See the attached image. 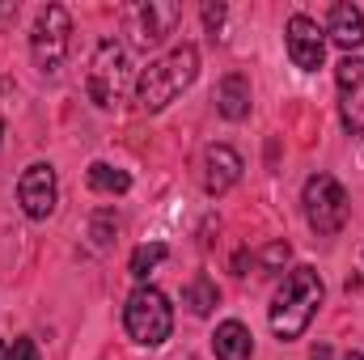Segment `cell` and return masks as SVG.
Listing matches in <instances>:
<instances>
[{"mask_svg":"<svg viewBox=\"0 0 364 360\" xmlns=\"http://www.w3.org/2000/svg\"><path fill=\"white\" fill-rule=\"evenodd\" d=\"M322 297H326V284H322V275L314 268H292L284 275V284H279V292H275L272 301V331L275 339H301L305 335V327L314 322V314H318V305H322Z\"/></svg>","mask_w":364,"mask_h":360,"instance_id":"6da1fadb","label":"cell"},{"mask_svg":"<svg viewBox=\"0 0 364 360\" xmlns=\"http://www.w3.org/2000/svg\"><path fill=\"white\" fill-rule=\"evenodd\" d=\"M195 77H199V47L195 43H178L170 55L153 60L136 77V102H140V110H166Z\"/></svg>","mask_w":364,"mask_h":360,"instance_id":"7a4b0ae2","label":"cell"},{"mask_svg":"<svg viewBox=\"0 0 364 360\" xmlns=\"http://www.w3.org/2000/svg\"><path fill=\"white\" fill-rule=\"evenodd\" d=\"M123 327H127V335L136 344L161 348L174 335V305H170V297L161 288H153V284H140L127 297V305H123Z\"/></svg>","mask_w":364,"mask_h":360,"instance_id":"3957f363","label":"cell"},{"mask_svg":"<svg viewBox=\"0 0 364 360\" xmlns=\"http://www.w3.org/2000/svg\"><path fill=\"white\" fill-rule=\"evenodd\" d=\"M73 34V17L64 4H43L38 21H34V34H30V55H34V68L43 77H60L64 60H68V38Z\"/></svg>","mask_w":364,"mask_h":360,"instance_id":"277c9868","label":"cell"},{"mask_svg":"<svg viewBox=\"0 0 364 360\" xmlns=\"http://www.w3.org/2000/svg\"><path fill=\"white\" fill-rule=\"evenodd\" d=\"M182 21V4H170V0H136L123 9V34L136 51H153L161 47L174 26Z\"/></svg>","mask_w":364,"mask_h":360,"instance_id":"5b68a950","label":"cell"},{"mask_svg":"<svg viewBox=\"0 0 364 360\" xmlns=\"http://www.w3.org/2000/svg\"><path fill=\"white\" fill-rule=\"evenodd\" d=\"M301 203H305V221H309V229L318 238H335L348 225V191L331 174H314L305 182Z\"/></svg>","mask_w":364,"mask_h":360,"instance_id":"8992f818","label":"cell"},{"mask_svg":"<svg viewBox=\"0 0 364 360\" xmlns=\"http://www.w3.org/2000/svg\"><path fill=\"white\" fill-rule=\"evenodd\" d=\"M132 81V68H127V51L119 38H102L97 51L90 60V73H85V90L97 106H114L123 102V90Z\"/></svg>","mask_w":364,"mask_h":360,"instance_id":"52a82bcc","label":"cell"},{"mask_svg":"<svg viewBox=\"0 0 364 360\" xmlns=\"http://www.w3.org/2000/svg\"><path fill=\"white\" fill-rule=\"evenodd\" d=\"M284 43H288V60L301 73H318L322 68V60H326V30L314 17L292 13L288 26H284Z\"/></svg>","mask_w":364,"mask_h":360,"instance_id":"ba28073f","label":"cell"},{"mask_svg":"<svg viewBox=\"0 0 364 360\" xmlns=\"http://www.w3.org/2000/svg\"><path fill=\"white\" fill-rule=\"evenodd\" d=\"M335 85H339V115L352 136H364V60L343 55L335 64Z\"/></svg>","mask_w":364,"mask_h":360,"instance_id":"9c48e42d","label":"cell"},{"mask_svg":"<svg viewBox=\"0 0 364 360\" xmlns=\"http://www.w3.org/2000/svg\"><path fill=\"white\" fill-rule=\"evenodd\" d=\"M55 199H60V182H55V170L47 162H34L21 182H17V203L30 221H47L55 212Z\"/></svg>","mask_w":364,"mask_h":360,"instance_id":"30bf717a","label":"cell"},{"mask_svg":"<svg viewBox=\"0 0 364 360\" xmlns=\"http://www.w3.org/2000/svg\"><path fill=\"white\" fill-rule=\"evenodd\" d=\"M242 153L237 149H229V144H212L208 153H203V191L208 195H225V191H233L237 179H242Z\"/></svg>","mask_w":364,"mask_h":360,"instance_id":"8fae6325","label":"cell"},{"mask_svg":"<svg viewBox=\"0 0 364 360\" xmlns=\"http://www.w3.org/2000/svg\"><path fill=\"white\" fill-rule=\"evenodd\" d=\"M326 34H331V43L335 47H343L348 55L356 51V47H364V13L356 9V4H335L331 9V26H326Z\"/></svg>","mask_w":364,"mask_h":360,"instance_id":"7c38bea8","label":"cell"},{"mask_svg":"<svg viewBox=\"0 0 364 360\" xmlns=\"http://www.w3.org/2000/svg\"><path fill=\"white\" fill-rule=\"evenodd\" d=\"M216 110L229 119V123H242L250 115V81L242 73H229L216 90Z\"/></svg>","mask_w":364,"mask_h":360,"instance_id":"4fadbf2b","label":"cell"},{"mask_svg":"<svg viewBox=\"0 0 364 360\" xmlns=\"http://www.w3.org/2000/svg\"><path fill=\"white\" fill-rule=\"evenodd\" d=\"M212 352H216V360H250L255 339H250V331H246L237 318H229V322L216 327V335H212Z\"/></svg>","mask_w":364,"mask_h":360,"instance_id":"5bb4252c","label":"cell"},{"mask_svg":"<svg viewBox=\"0 0 364 360\" xmlns=\"http://www.w3.org/2000/svg\"><path fill=\"white\" fill-rule=\"evenodd\" d=\"M216 301H220V292H216V284H212L208 275H195V280L182 288V305H186L195 318H208V314L216 309Z\"/></svg>","mask_w":364,"mask_h":360,"instance_id":"9a60e30c","label":"cell"},{"mask_svg":"<svg viewBox=\"0 0 364 360\" xmlns=\"http://www.w3.org/2000/svg\"><path fill=\"white\" fill-rule=\"evenodd\" d=\"M85 179H90V186L102 191V195H123V191L132 186V174H127V170H114V166H106V162H93Z\"/></svg>","mask_w":364,"mask_h":360,"instance_id":"2e32d148","label":"cell"},{"mask_svg":"<svg viewBox=\"0 0 364 360\" xmlns=\"http://www.w3.org/2000/svg\"><path fill=\"white\" fill-rule=\"evenodd\" d=\"M166 255H170V250H166L161 242H153V246H136V250H132V263H127V271H132L136 280H149V271L157 268Z\"/></svg>","mask_w":364,"mask_h":360,"instance_id":"e0dca14e","label":"cell"},{"mask_svg":"<svg viewBox=\"0 0 364 360\" xmlns=\"http://www.w3.org/2000/svg\"><path fill=\"white\" fill-rule=\"evenodd\" d=\"M288 255H292V246H288V242H267V246L259 250V259H255V263H259L263 275H275V271H284Z\"/></svg>","mask_w":364,"mask_h":360,"instance_id":"ac0fdd59","label":"cell"},{"mask_svg":"<svg viewBox=\"0 0 364 360\" xmlns=\"http://www.w3.org/2000/svg\"><path fill=\"white\" fill-rule=\"evenodd\" d=\"M114 233H119V221H114L110 212H97V216H93V242H97V246H110Z\"/></svg>","mask_w":364,"mask_h":360,"instance_id":"d6986e66","label":"cell"},{"mask_svg":"<svg viewBox=\"0 0 364 360\" xmlns=\"http://www.w3.org/2000/svg\"><path fill=\"white\" fill-rule=\"evenodd\" d=\"M9 360H38V344H34V339H17V344L9 348Z\"/></svg>","mask_w":364,"mask_h":360,"instance_id":"ffe728a7","label":"cell"},{"mask_svg":"<svg viewBox=\"0 0 364 360\" xmlns=\"http://www.w3.org/2000/svg\"><path fill=\"white\" fill-rule=\"evenodd\" d=\"M203 21H208V30H220V21H225V4H203Z\"/></svg>","mask_w":364,"mask_h":360,"instance_id":"44dd1931","label":"cell"},{"mask_svg":"<svg viewBox=\"0 0 364 360\" xmlns=\"http://www.w3.org/2000/svg\"><path fill=\"white\" fill-rule=\"evenodd\" d=\"M250 263H255V259H250L246 250H237V255H233V271H237V275H250Z\"/></svg>","mask_w":364,"mask_h":360,"instance_id":"7402d4cb","label":"cell"},{"mask_svg":"<svg viewBox=\"0 0 364 360\" xmlns=\"http://www.w3.org/2000/svg\"><path fill=\"white\" fill-rule=\"evenodd\" d=\"M309 360H335V352H331V348H326V344H318V348H314V352H309Z\"/></svg>","mask_w":364,"mask_h":360,"instance_id":"603a6c76","label":"cell"},{"mask_svg":"<svg viewBox=\"0 0 364 360\" xmlns=\"http://www.w3.org/2000/svg\"><path fill=\"white\" fill-rule=\"evenodd\" d=\"M343 360H364V352H348V356H343Z\"/></svg>","mask_w":364,"mask_h":360,"instance_id":"cb8c5ba5","label":"cell"},{"mask_svg":"<svg viewBox=\"0 0 364 360\" xmlns=\"http://www.w3.org/2000/svg\"><path fill=\"white\" fill-rule=\"evenodd\" d=\"M0 360H9V348H4V339H0Z\"/></svg>","mask_w":364,"mask_h":360,"instance_id":"d4e9b609","label":"cell"},{"mask_svg":"<svg viewBox=\"0 0 364 360\" xmlns=\"http://www.w3.org/2000/svg\"><path fill=\"white\" fill-rule=\"evenodd\" d=\"M0 132H4V127H0Z\"/></svg>","mask_w":364,"mask_h":360,"instance_id":"484cf974","label":"cell"}]
</instances>
